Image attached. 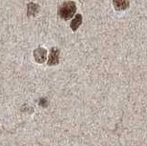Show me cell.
<instances>
[{
    "label": "cell",
    "mask_w": 147,
    "mask_h": 146,
    "mask_svg": "<svg viewBox=\"0 0 147 146\" xmlns=\"http://www.w3.org/2000/svg\"><path fill=\"white\" fill-rule=\"evenodd\" d=\"M76 5L74 1H66L58 9V15L64 20H69L75 15Z\"/></svg>",
    "instance_id": "6da1fadb"
},
{
    "label": "cell",
    "mask_w": 147,
    "mask_h": 146,
    "mask_svg": "<svg viewBox=\"0 0 147 146\" xmlns=\"http://www.w3.org/2000/svg\"><path fill=\"white\" fill-rule=\"evenodd\" d=\"M59 50L57 48H52L50 52V55L48 58V65L49 66H55L59 63Z\"/></svg>",
    "instance_id": "7a4b0ae2"
},
{
    "label": "cell",
    "mask_w": 147,
    "mask_h": 146,
    "mask_svg": "<svg viewBox=\"0 0 147 146\" xmlns=\"http://www.w3.org/2000/svg\"><path fill=\"white\" fill-rule=\"evenodd\" d=\"M34 57L37 63H44L47 58V51L42 47H38L34 51Z\"/></svg>",
    "instance_id": "3957f363"
},
{
    "label": "cell",
    "mask_w": 147,
    "mask_h": 146,
    "mask_svg": "<svg viewBox=\"0 0 147 146\" xmlns=\"http://www.w3.org/2000/svg\"><path fill=\"white\" fill-rule=\"evenodd\" d=\"M113 4L116 11H124L129 7V0H113Z\"/></svg>",
    "instance_id": "277c9868"
},
{
    "label": "cell",
    "mask_w": 147,
    "mask_h": 146,
    "mask_svg": "<svg viewBox=\"0 0 147 146\" xmlns=\"http://www.w3.org/2000/svg\"><path fill=\"white\" fill-rule=\"evenodd\" d=\"M81 24H82V15L81 14H76L75 18L71 21L70 27H71V29L74 32H76L79 27H80Z\"/></svg>",
    "instance_id": "5b68a950"
},
{
    "label": "cell",
    "mask_w": 147,
    "mask_h": 146,
    "mask_svg": "<svg viewBox=\"0 0 147 146\" xmlns=\"http://www.w3.org/2000/svg\"><path fill=\"white\" fill-rule=\"evenodd\" d=\"M39 11V6L37 4H34V3H30L28 5V15L31 16V15H34L36 14Z\"/></svg>",
    "instance_id": "8992f818"
},
{
    "label": "cell",
    "mask_w": 147,
    "mask_h": 146,
    "mask_svg": "<svg viewBox=\"0 0 147 146\" xmlns=\"http://www.w3.org/2000/svg\"><path fill=\"white\" fill-rule=\"evenodd\" d=\"M38 103H39V105H41L42 107H46L47 105H48V100H47L45 98H41L39 99V101H38Z\"/></svg>",
    "instance_id": "52a82bcc"
}]
</instances>
